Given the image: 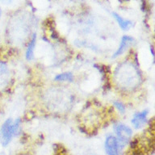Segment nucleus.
<instances>
[{
  "label": "nucleus",
  "instance_id": "f257e3e1",
  "mask_svg": "<svg viewBox=\"0 0 155 155\" xmlns=\"http://www.w3.org/2000/svg\"><path fill=\"white\" fill-rule=\"evenodd\" d=\"M20 119H16L13 121L12 119L9 118L4 121L0 128V142L2 146H7L13 137L18 135Z\"/></svg>",
  "mask_w": 155,
  "mask_h": 155
},
{
  "label": "nucleus",
  "instance_id": "f03ea898",
  "mask_svg": "<svg viewBox=\"0 0 155 155\" xmlns=\"http://www.w3.org/2000/svg\"><path fill=\"white\" fill-rule=\"evenodd\" d=\"M114 131L120 144V148L129 142L133 135V130L130 127L124 124H117L114 127Z\"/></svg>",
  "mask_w": 155,
  "mask_h": 155
},
{
  "label": "nucleus",
  "instance_id": "7ed1b4c3",
  "mask_svg": "<svg viewBox=\"0 0 155 155\" xmlns=\"http://www.w3.org/2000/svg\"><path fill=\"white\" fill-rule=\"evenodd\" d=\"M120 149L117 138L113 135L107 136L104 141V150L107 155H119Z\"/></svg>",
  "mask_w": 155,
  "mask_h": 155
},
{
  "label": "nucleus",
  "instance_id": "20e7f679",
  "mask_svg": "<svg viewBox=\"0 0 155 155\" xmlns=\"http://www.w3.org/2000/svg\"><path fill=\"white\" fill-rule=\"evenodd\" d=\"M134 41H135V40H134V38H133V36H128V35H124V36H122L120 43L119 45L118 48H117L116 50V52L113 53L112 58H116L120 57V55H122V54L128 49V47H130V46L134 43Z\"/></svg>",
  "mask_w": 155,
  "mask_h": 155
},
{
  "label": "nucleus",
  "instance_id": "39448f33",
  "mask_svg": "<svg viewBox=\"0 0 155 155\" xmlns=\"http://www.w3.org/2000/svg\"><path fill=\"white\" fill-rule=\"evenodd\" d=\"M149 115V110L145 109L143 111L134 114L131 123L136 129H140L142 127L145 125V124L147 123V117Z\"/></svg>",
  "mask_w": 155,
  "mask_h": 155
},
{
  "label": "nucleus",
  "instance_id": "423d86ee",
  "mask_svg": "<svg viewBox=\"0 0 155 155\" xmlns=\"http://www.w3.org/2000/svg\"><path fill=\"white\" fill-rule=\"evenodd\" d=\"M112 16L114 19H116V21L118 23L119 26L120 27V28L124 31H127L128 29H130L133 25V23L129 19H124L123 17L120 15L116 12H112Z\"/></svg>",
  "mask_w": 155,
  "mask_h": 155
},
{
  "label": "nucleus",
  "instance_id": "0eeeda50",
  "mask_svg": "<svg viewBox=\"0 0 155 155\" xmlns=\"http://www.w3.org/2000/svg\"><path fill=\"white\" fill-rule=\"evenodd\" d=\"M36 35H33L31 37V41L28 45L26 52H25V58L28 61H31L34 58V51H35V47H36Z\"/></svg>",
  "mask_w": 155,
  "mask_h": 155
},
{
  "label": "nucleus",
  "instance_id": "6e6552de",
  "mask_svg": "<svg viewBox=\"0 0 155 155\" xmlns=\"http://www.w3.org/2000/svg\"><path fill=\"white\" fill-rule=\"evenodd\" d=\"M54 80L57 82H72L74 80V75L70 72L61 73L56 75Z\"/></svg>",
  "mask_w": 155,
  "mask_h": 155
},
{
  "label": "nucleus",
  "instance_id": "1a4fd4ad",
  "mask_svg": "<svg viewBox=\"0 0 155 155\" xmlns=\"http://www.w3.org/2000/svg\"><path fill=\"white\" fill-rule=\"evenodd\" d=\"M114 106H115V107H116L120 112H121V113H124V112H125L126 108L125 106L123 104V103H121V102L120 101L114 102Z\"/></svg>",
  "mask_w": 155,
  "mask_h": 155
},
{
  "label": "nucleus",
  "instance_id": "9d476101",
  "mask_svg": "<svg viewBox=\"0 0 155 155\" xmlns=\"http://www.w3.org/2000/svg\"><path fill=\"white\" fill-rule=\"evenodd\" d=\"M0 16H1V9H0Z\"/></svg>",
  "mask_w": 155,
  "mask_h": 155
}]
</instances>
